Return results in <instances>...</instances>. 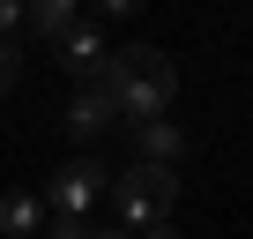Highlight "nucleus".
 I'll return each mask as SVG.
<instances>
[{"instance_id":"nucleus-1","label":"nucleus","mask_w":253,"mask_h":239,"mask_svg":"<svg viewBox=\"0 0 253 239\" xmlns=\"http://www.w3.org/2000/svg\"><path fill=\"white\" fill-rule=\"evenodd\" d=\"M97 82L112 90V105H119L126 127H134V120H164L171 97H179V67H171V53H157V45H119Z\"/></svg>"},{"instance_id":"nucleus-2","label":"nucleus","mask_w":253,"mask_h":239,"mask_svg":"<svg viewBox=\"0 0 253 239\" xmlns=\"http://www.w3.org/2000/svg\"><path fill=\"white\" fill-rule=\"evenodd\" d=\"M112 209H119V224L126 232H149V224H171V209H179V172H164V165H126V172H112Z\"/></svg>"},{"instance_id":"nucleus-3","label":"nucleus","mask_w":253,"mask_h":239,"mask_svg":"<svg viewBox=\"0 0 253 239\" xmlns=\"http://www.w3.org/2000/svg\"><path fill=\"white\" fill-rule=\"evenodd\" d=\"M104 187H112L104 157H67V165L52 172V187H45V209H52V217H89Z\"/></svg>"},{"instance_id":"nucleus-4","label":"nucleus","mask_w":253,"mask_h":239,"mask_svg":"<svg viewBox=\"0 0 253 239\" xmlns=\"http://www.w3.org/2000/svg\"><path fill=\"white\" fill-rule=\"evenodd\" d=\"M112 120H119V105H112V90H104V82H82V90L67 97V135H75L82 150H89V142H104Z\"/></svg>"},{"instance_id":"nucleus-5","label":"nucleus","mask_w":253,"mask_h":239,"mask_svg":"<svg viewBox=\"0 0 253 239\" xmlns=\"http://www.w3.org/2000/svg\"><path fill=\"white\" fill-rule=\"evenodd\" d=\"M104 60H112V45H104V30H97V23H75V30L60 38V67L75 75V90H82V82H97V75H104Z\"/></svg>"},{"instance_id":"nucleus-6","label":"nucleus","mask_w":253,"mask_h":239,"mask_svg":"<svg viewBox=\"0 0 253 239\" xmlns=\"http://www.w3.org/2000/svg\"><path fill=\"white\" fill-rule=\"evenodd\" d=\"M179 157H186V135L171 127V120H134V165H164V172H179Z\"/></svg>"},{"instance_id":"nucleus-7","label":"nucleus","mask_w":253,"mask_h":239,"mask_svg":"<svg viewBox=\"0 0 253 239\" xmlns=\"http://www.w3.org/2000/svg\"><path fill=\"white\" fill-rule=\"evenodd\" d=\"M45 217H52V209H45L38 194H23V187L0 194V239H38V232H45Z\"/></svg>"},{"instance_id":"nucleus-8","label":"nucleus","mask_w":253,"mask_h":239,"mask_svg":"<svg viewBox=\"0 0 253 239\" xmlns=\"http://www.w3.org/2000/svg\"><path fill=\"white\" fill-rule=\"evenodd\" d=\"M23 30H38V38H67L75 30V0H23Z\"/></svg>"},{"instance_id":"nucleus-9","label":"nucleus","mask_w":253,"mask_h":239,"mask_svg":"<svg viewBox=\"0 0 253 239\" xmlns=\"http://www.w3.org/2000/svg\"><path fill=\"white\" fill-rule=\"evenodd\" d=\"M15 75H23V45H15V38H0V97L15 90Z\"/></svg>"},{"instance_id":"nucleus-10","label":"nucleus","mask_w":253,"mask_h":239,"mask_svg":"<svg viewBox=\"0 0 253 239\" xmlns=\"http://www.w3.org/2000/svg\"><path fill=\"white\" fill-rule=\"evenodd\" d=\"M82 232H89L82 217H45V239H82Z\"/></svg>"},{"instance_id":"nucleus-11","label":"nucleus","mask_w":253,"mask_h":239,"mask_svg":"<svg viewBox=\"0 0 253 239\" xmlns=\"http://www.w3.org/2000/svg\"><path fill=\"white\" fill-rule=\"evenodd\" d=\"M23 30V0H0V38H15Z\"/></svg>"},{"instance_id":"nucleus-12","label":"nucleus","mask_w":253,"mask_h":239,"mask_svg":"<svg viewBox=\"0 0 253 239\" xmlns=\"http://www.w3.org/2000/svg\"><path fill=\"white\" fill-rule=\"evenodd\" d=\"M134 8H142V0H97V15H112V23H126Z\"/></svg>"},{"instance_id":"nucleus-13","label":"nucleus","mask_w":253,"mask_h":239,"mask_svg":"<svg viewBox=\"0 0 253 239\" xmlns=\"http://www.w3.org/2000/svg\"><path fill=\"white\" fill-rule=\"evenodd\" d=\"M134 239H179V232H171V224H149V232H134Z\"/></svg>"},{"instance_id":"nucleus-14","label":"nucleus","mask_w":253,"mask_h":239,"mask_svg":"<svg viewBox=\"0 0 253 239\" xmlns=\"http://www.w3.org/2000/svg\"><path fill=\"white\" fill-rule=\"evenodd\" d=\"M82 239H126V232H97V224H89V232H82Z\"/></svg>"}]
</instances>
